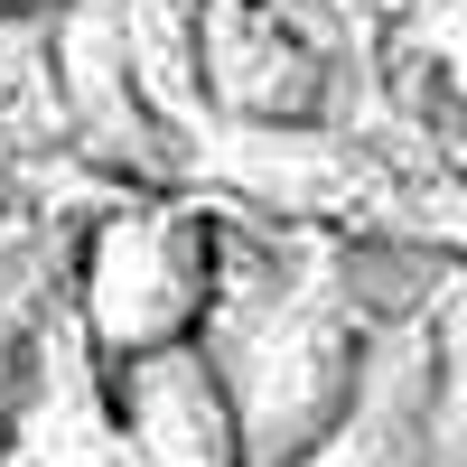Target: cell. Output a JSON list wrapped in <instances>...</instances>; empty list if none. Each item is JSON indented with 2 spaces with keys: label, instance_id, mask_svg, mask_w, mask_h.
I'll list each match as a JSON object with an SVG mask.
<instances>
[{
  "label": "cell",
  "instance_id": "obj_1",
  "mask_svg": "<svg viewBox=\"0 0 467 467\" xmlns=\"http://www.w3.org/2000/svg\"><path fill=\"white\" fill-rule=\"evenodd\" d=\"M431 299H374L337 234H281V244L224 234V281L197 346L224 374L244 467H299L356 402L374 337Z\"/></svg>",
  "mask_w": 467,
  "mask_h": 467
},
{
  "label": "cell",
  "instance_id": "obj_2",
  "mask_svg": "<svg viewBox=\"0 0 467 467\" xmlns=\"http://www.w3.org/2000/svg\"><path fill=\"white\" fill-rule=\"evenodd\" d=\"M224 281V224L187 197H131L103 206L75 244V318L103 365L187 346Z\"/></svg>",
  "mask_w": 467,
  "mask_h": 467
},
{
  "label": "cell",
  "instance_id": "obj_3",
  "mask_svg": "<svg viewBox=\"0 0 467 467\" xmlns=\"http://www.w3.org/2000/svg\"><path fill=\"white\" fill-rule=\"evenodd\" d=\"M57 85H66V112H75V150L94 178L131 187H160L178 169V131L150 112L140 94V66H131V10L122 0H66L57 10Z\"/></svg>",
  "mask_w": 467,
  "mask_h": 467
},
{
  "label": "cell",
  "instance_id": "obj_4",
  "mask_svg": "<svg viewBox=\"0 0 467 467\" xmlns=\"http://www.w3.org/2000/svg\"><path fill=\"white\" fill-rule=\"evenodd\" d=\"M197 47H206V112L244 131L318 122L327 57L299 37L281 0H197Z\"/></svg>",
  "mask_w": 467,
  "mask_h": 467
},
{
  "label": "cell",
  "instance_id": "obj_5",
  "mask_svg": "<svg viewBox=\"0 0 467 467\" xmlns=\"http://www.w3.org/2000/svg\"><path fill=\"white\" fill-rule=\"evenodd\" d=\"M103 383H112V431L131 440L140 467H244L224 374L197 337L160 346V356H131V365H103Z\"/></svg>",
  "mask_w": 467,
  "mask_h": 467
},
{
  "label": "cell",
  "instance_id": "obj_6",
  "mask_svg": "<svg viewBox=\"0 0 467 467\" xmlns=\"http://www.w3.org/2000/svg\"><path fill=\"white\" fill-rule=\"evenodd\" d=\"M420 440H431V308H411L374 337L356 402L299 467H420Z\"/></svg>",
  "mask_w": 467,
  "mask_h": 467
},
{
  "label": "cell",
  "instance_id": "obj_7",
  "mask_svg": "<svg viewBox=\"0 0 467 467\" xmlns=\"http://www.w3.org/2000/svg\"><path fill=\"white\" fill-rule=\"evenodd\" d=\"M75 150V112L57 85V10H0V169H37Z\"/></svg>",
  "mask_w": 467,
  "mask_h": 467
},
{
  "label": "cell",
  "instance_id": "obj_8",
  "mask_svg": "<svg viewBox=\"0 0 467 467\" xmlns=\"http://www.w3.org/2000/svg\"><path fill=\"white\" fill-rule=\"evenodd\" d=\"M47 244L0 234V449H10L19 411H28V365H37V327H47Z\"/></svg>",
  "mask_w": 467,
  "mask_h": 467
},
{
  "label": "cell",
  "instance_id": "obj_9",
  "mask_svg": "<svg viewBox=\"0 0 467 467\" xmlns=\"http://www.w3.org/2000/svg\"><path fill=\"white\" fill-rule=\"evenodd\" d=\"M420 467H467V281L431 299V440Z\"/></svg>",
  "mask_w": 467,
  "mask_h": 467
},
{
  "label": "cell",
  "instance_id": "obj_10",
  "mask_svg": "<svg viewBox=\"0 0 467 467\" xmlns=\"http://www.w3.org/2000/svg\"><path fill=\"white\" fill-rule=\"evenodd\" d=\"M393 47L431 75V94L449 103V122H467V0H402Z\"/></svg>",
  "mask_w": 467,
  "mask_h": 467
},
{
  "label": "cell",
  "instance_id": "obj_11",
  "mask_svg": "<svg viewBox=\"0 0 467 467\" xmlns=\"http://www.w3.org/2000/svg\"><path fill=\"white\" fill-rule=\"evenodd\" d=\"M440 169L467 187V122H440Z\"/></svg>",
  "mask_w": 467,
  "mask_h": 467
},
{
  "label": "cell",
  "instance_id": "obj_12",
  "mask_svg": "<svg viewBox=\"0 0 467 467\" xmlns=\"http://www.w3.org/2000/svg\"><path fill=\"white\" fill-rule=\"evenodd\" d=\"M0 215H10V169H0Z\"/></svg>",
  "mask_w": 467,
  "mask_h": 467
}]
</instances>
